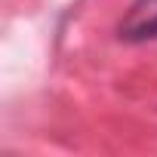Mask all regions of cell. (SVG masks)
Instances as JSON below:
<instances>
[{
    "label": "cell",
    "mask_w": 157,
    "mask_h": 157,
    "mask_svg": "<svg viewBox=\"0 0 157 157\" xmlns=\"http://www.w3.org/2000/svg\"><path fill=\"white\" fill-rule=\"evenodd\" d=\"M123 43H151L157 40V0H136L117 25Z\"/></svg>",
    "instance_id": "obj_1"
}]
</instances>
